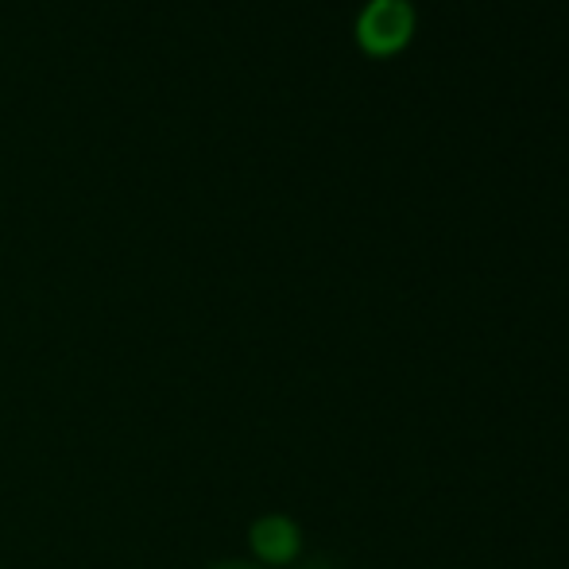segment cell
I'll list each match as a JSON object with an SVG mask.
<instances>
[{"mask_svg":"<svg viewBox=\"0 0 569 569\" xmlns=\"http://www.w3.org/2000/svg\"><path fill=\"white\" fill-rule=\"evenodd\" d=\"M210 569H260V566H248V562H221V566H210Z\"/></svg>","mask_w":569,"mask_h":569,"instance_id":"obj_3","label":"cell"},{"mask_svg":"<svg viewBox=\"0 0 569 569\" xmlns=\"http://www.w3.org/2000/svg\"><path fill=\"white\" fill-rule=\"evenodd\" d=\"M302 569H333L330 562H310V566H302Z\"/></svg>","mask_w":569,"mask_h":569,"instance_id":"obj_4","label":"cell"},{"mask_svg":"<svg viewBox=\"0 0 569 569\" xmlns=\"http://www.w3.org/2000/svg\"><path fill=\"white\" fill-rule=\"evenodd\" d=\"M299 527L283 516H268L252 527V550L260 562H271V566H287L295 562L299 555Z\"/></svg>","mask_w":569,"mask_h":569,"instance_id":"obj_2","label":"cell"},{"mask_svg":"<svg viewBox=\"0 0 569 569\" xmlns=\"http://www.w3.org/2000/svg\"><path fill=\"white\" fill-rule=\"evenodd\" d=\"M411 36V8L403 0H372L360 16V43L372 54H391Z\"/></svg>","mask_w":569,"mask_h":569,"instance_id":"obj_1","label":"cell"}]
</instances>
